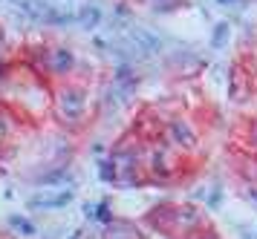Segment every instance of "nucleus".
<instances>
[{
    "instance_id": "obj_1",
    "label": "nucleus",
    "mask_w": 257,
    "mask_h": 239,
    "mask_svg": "<svg viewBox=\"0 0 257 239\" xmlns=\"http://www.w3.org/2000/svg\"><path fill=\"white\" fill-rule=\"evenodd\" d=\"M124 38H130L133 44H139L145 52H162V38L159 35H153L151 29H145V26H136V23H127V29H124Z\"/></svg>"
},
{
    "instance_id": "obj_2",
    "label": "nucleus",
    "mask_w": 257,
    "mask_h": 239,
    "mask_svg": "<svg viewBox=\"0 0 257 239\" xmlns=\"http://www.w3.org/2000/svg\"><path fill=\"white\" fill-rule=\"evenodd\" d=\"M81 107H84V98L78 90H67L64 95H61V113H64V118H78L81 115Z\"/></svg>"
},
{
    "instance_id": "obj_3",
    "label": "nucleus",
    "mask_w": 257,
    "mask_h": 239,
    "mask_svg": "<svg viewBox=\"0 0 257 239\" xmlns=\"http://www.w3.org/2000/svg\"><path fill=\"white\" fill-rule=\"evenodd\" d=\"M72 202V193H55V196H32L29 199V207H35V210H44V207H64Z\"/></svg>"
},
{
    "instance_id": "obj_4",
    "label": "nucleus",
    "mask_w": 257,
    "mask_h": 239,
    "mask_svg": "<svg viewBox=\"0 0 257 239\" xmlns=\"http://www.w3.org/2000/svg\"><path fill=\"white\" fill-rule=\"evenodd\" d=\"M78 23H81V29H95V26L101 23V9H98L95 3L84 6V9L78 12Z\"/></svg>"
},
{
    "instance_id": "obj_5",
    "label": "nucleus",
    "mask_w": 257,
    "mask_h": 239,
    "mask_svg": "<svg viewBox=\"0 0 257 239\" xmlns=\"http://www.w3.org/2000/svg\"><path fill=\"white\" fill-rule=\"evenodd\" d=\"M70 67H72V52L67 46H58V49L52 52V69H55V72H67Z\"/></svg>"
},
{
    "instance_id": "obj_6",
    "label": "nucleus",
    "mask_w": 257,
    "mask_h": 239,
    "mask_svg": "<svg viewBox=\"0 0 257 239\" xmlns=\"http://www.w3.org/2000/svg\"><path fill=\"white\" fill-rule=\"evenodd\" d=\"M9 225H12V228H18L24 236H32V233H35V225H32L29 219H24V216H9Z\"/></svg>"
},
{
    "instance_id": "obj_7",
    "label": "nucleus",
    "mask_w": 257,
    "mask_h": 239,
    "mask_svg": "<svg viewBox=\"0 0 257 239\" xmlns=\"http://www.w3.org/2000/svg\"><path fill=\"white\" fill-rule=\"evenodd\" d=\"M225 38H228V23H217V29H214V38H211L214 49H220V46L225 44Z\"/></svg>"
},
{
    "instance_id": "obj_8",
    "label": "nucleus",
    "mask_w": 257,
    "mask_h": 239,
    "mask_svg": "<svg viewBox=\"0 0 257 239\" xmlns=\"http://www.w3.org/2000/svg\"><path fill=\"white\" fill-rule=\"evenodd\" d=\"M174 136H176V141H185V144H191V141H194V138H191V130H188L185 124H179V121L174 124Z\"/></svg>"
},
{
    "instance_id": "obj_9",
    "label": "nucleus",
    "mask_w": 257,
    "mask_h": 239,
    "mask_svg": "<svg viewBox=\"0 0 257 239\" xmlns=\"http://www.w3.org/2000/svg\"><path fill=\"white\" fill-rule=\"evenodd\" d=\"M98 167H101V176L104 179H113L116 176V164L113 161H98Z\"/></svg>"
},
{
    "instance_id": "obj_10",
    "label": "nucleus",
    "mask_w": 257,
    "mask_h": 239,
    "mask_svg": "<svg viewBox=\"0 0 257 239\" xmlns=\"http://www.w3.org/2000/svg\"><path fill=\"white\" fill-rule=\"evenodd\" d=\"M214 3H220V6H243V0H214Z\"/></svg>"
},
{
    "instance_id": "obj_11",
    "label": "nucleus",
    "mask_w": 257,
    "mask_h": 239,
    "mask_svg": "<svg viewBox=\"0 0 257 239\" xmlns=\"http://www.w3.org/2000/svg\"><path fill=\"white\" fill-rule=\"evenodd\" d=\"M95 216H101V219H110V210H107V205H98V210H95Z\"/></svg>"
},
{
    "instance_id": "obj_12",
    "label": "nucleus",
    "mask_w": 257,
    "mask_h": 239,
    "mask_svg": "<svg viewBox=\"0 0 257 239\" xmlns=\"http://www.w3.org/2000/svg\"><path fill=\"white\" fill-rule=\"evenodd\" d=\"M243 239H257V236H254V233H251V236H248V233H245V230H243Z\"/></svg>"
},
{
    "instance_id": "obj_13",
    "label": "nucleus",
    "mask_w": 257,
    "mask_h": 239,
    "mask_svg": "<svg viewBox=\"0 0 257 239\" xmlns=\"http://www.w3.org/2000/svg\"><path fill=\"white\" fill-rule=\"evenodd\" d=\"M9 3H18V6H21V3H24V0H9Z\"/></svg>"
}]
</instances>
